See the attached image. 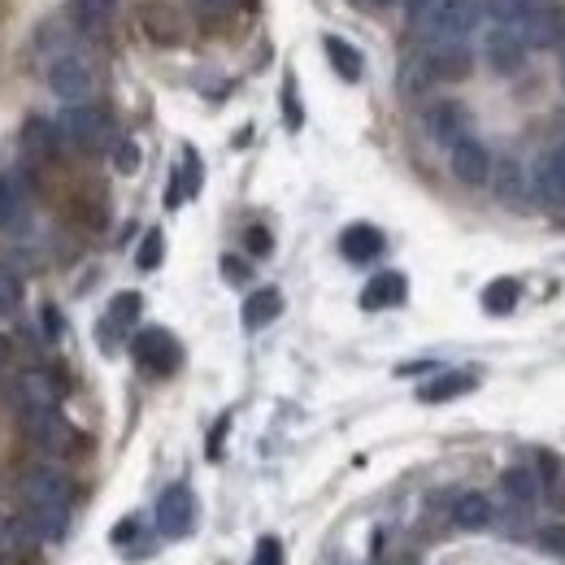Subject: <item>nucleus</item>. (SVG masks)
<instances>
[{
	"label": "nucleus",
	"mask_w": 565,
	"mask_h": 565,
	"mask_svg": "<svg viewBox=\"0 0 565 565\" xmlns=\"http://www.w3.org/2000/svg\"><path fill=\"white\" fill-rule=\"evenodd\" d=\"M488 22L509 26L526 44H553L562 31V18L544 0H488Z\"/></svg>",
	"instance_id": "1"
},
{
	"label": "nucleus",
	"mask_w": 565,
	"mask_h": 565,
	"mask_svg": "<svg viewBox=\"0 0 565 565\" xmlns=\"http://www.w3.org/2000/svg\"><path fill=\"white\" fill-rule=\"evenodd\" d=\"M483 22H488V0H439L418 31L430 44H466Z\"/></svg>",
	"instance_id": "2"
},
{
	"label": "nucleus",
	"mask_w": 565,
	"mask_h": 565,
	"mask_svg": "<svg viewBox=\"0 0 565 565\" xmlns=\"http://www.w3.org/2000/svg\"><path fill=\"white\" fill-rule=\"evenodd\" d=\"M62 140L74 143V148H83V152H105V148H114V122H109V114L100 109V105H66V114H62Z\"/></svg>",
	"instance_id": "3"
},
{
	"label": "nucleus",
	"mask_w": 565,
	"mask_h": 565,
	"mask_svg": "<svg viewBox=\"0 0 565 565\" xmlns=\"http://www.w3.org/2000/svg\"><path fill=\"white\" fill-rule=\"evenodd\" d=\"M22 430H26V439L40 448V452H49V457H66L78 448V430L71 426V418L53 405V409H31V414H22Z\"/></svg>",
	"instance_id": "4"
},
{
	"label": "nucleus",
	"mask_w": 565,
	"mask_h": 565,
	"mask_svg": "<svg viewBox=\"0 0 565 565\" xmlns=\"http://www.w3.org/2000/svg\"><path fill=\"white\" fill-rule=\"evenodd\" d=\"M131 356H136V365H140L143 374H157V379H166V374H174L183 365V349H179V340L166 327L140 331L131 340Z\"/></svg>",
	"instance_id": "5"
},
{
	"label": "nucleus",
	"mask_w": 565,
	"mask_h": 565,
	"mask_svg": "<svg viewBox=\"0 0 565 565\" xmlns=\"http://www.w3.org/2000/svg\"><path fill=\"white\" fill-rule=\"evenodd\" d=\"M49 87H53V96L66 100V105H87L92 92H96V71H92L78 53L53 57V62H49Z\"/></svg>",
	"instance_id": "6"
},
{
	"label": "nucleus",
	"mask_w": 565,
	"mask_h": 565,
	"mask_svg": "<svg viewBox=\"0 0 565 565\" xmlns=\"http://www.w3.org/2000/svg\"><path fill=\"white\" fill-rule=\"evenodd\" d=\"M192 526H196V495H192V488H183V483L166 488L161 500H157V531L166 540H183V535H192Z\"/></svg>",
	"instance_id": "7"
},
{
	"label": "nucleus",
	"mask_w": 565,
	"mask_h": 565,
	"mask_svg": "<svg viewBox=\"0 0 565 565\" xmlns=\"http://www.w3.org/2000/svg\"><path fill=\"white\" fill-rule=\"evenodd\" d=\"M448 170H452V179H457V183H466V188H483L495 170L488 143H479L475 136L457 140L452 148H448Z\"/></svg>",
	"instance_id": "8"
},
{
	"label": "nucleus",
	"mask_w": 565,
	"mask_h": 565,
	"mask_svg": "<svg viewBox=\"0 0 565 565\" xmlns=\"http://www.w3.org/2000/svg\"><path fill=\"white\" fill-rule=\"evenodd\" d=\"M140 31L152 40V44L174 49V44H183L188 22H183V13H179L170 0H143L140 4Z\"/></svg>",
	"instance_id": "9"
},
{
	"label": "nucleus",
	"mask_w": 565,
	"mask_h": 565,
	"mask_svg": "<svg viewBox=\"0 0 565 565\" xmlns=\"http://www.w3.org/2000/svg\"><path fill=\"white\" fill-rule=\"evenodd\" d=\"M526 40L522 35H513L509 26H495L488 22V40H483V62L492 66L495 74H518L526 71Z\"/></svg>",
	"instance_id": "10"
},
{
	"label": "nucleus",
	"mask_w": 565,
	"mask_h": 565,
	"mask_svg": "<svg viewBox=\"0 0 565 565\" xmlns=\"http://www.w3.org/2000/svg\"><path fill=\"white\" fill-rule=\"evenodd\" d=\"M71 479L62 470H53V466H35V470H26L18 479L22 504H71Z\"/></svg>",
	"instance_id": "11"
},
{
	"label": "nucleus",
	"mask_w": 565,
	"mask_h": 565,
	"mask_svg": "<svg viewBox=\"0 0 565 565\" xmlns=\"http://www.w3.org/2000/svg\"><path fill=\"white\" fill-rule=\"evenodd\" d=\"M62 401V383L44 370H26L13 379V405L18 414H31V409H53Z\"/></svg>",
	"instance_id": "12"
},
{
	"label": "nucleus",
	"mask_w": 565,
	"mask_h": 565,
	"mask_svg": "<svg viewBox=\"0 0 565 565\" xmlns=\"http://www.w3.org/2000/svg\"><path fill=\"white\" fill-rule=\"evenodd\" d=\"M426 136L435 143H444V148H452L457 140L470 136V114L457 100H435L426 109Z\"/></svg>",
	"instance_id": "13"
},
{
	"label": "nucleus",
	"mask_w": 565,
	"mask_h": 565,
	"mask_svg": "<svg viewBox=\"0 0 565 565\" xmlns=\"http://www.w3.org/2000/svg\"><path fill=\"white\" fill-rule=\"evenodd\" d=\"M423 62L435 83H457V78H466V74L475 71L470 44H430L423 53Z\"/></svg>",
	"instance_id": "14"
},
{
	"label": "nucleus",
	"mask_w": 565,
	"mask_h": 565,
	"mask_svg": "<svg viewBox=\"0 0 565 565\" xmlns=\"http://www.w3.org/2000/svg\"><path fill=\"white\" fill-rule=\"evenodd\" d=\"M531 192L548 205V210H565V166L557 161V152H544L531 170Z\"/></svg>",
	"instance_id": "15"
},
{
	"label": "nucleus",
	"mask_w": 565,
	"mask_h": 565,
	"mask_svg": "<svg viewBox=\"0 0 565 565\" xmlns=\"http://www.w3.org/2000/svg\"><path fill=\"white\" fill-rule=\"evenodd\" d=\"M457 531H492L495 526V504L483 492H461L448 509Z\"/></svg>",
	"instance_id": "16"
},
{
	"label": "nucleus",
	"mask_w": 565,
	"mask_h": 565,
	"mask_svg": "<svg viewBox=\"0 0 565 565\" xmlns=\"http://www.w3.org/2000/svg\"><path fill=\"white\" fill-rule=\"evenodd\" d=\"M409 296V282L401 270H383V275H374V279L365 282V291H361V309H396L401 300Z\"/></svg>",
	"instance_id": "17"
},
{
	"label": "nucleus",
	"mask_w": 565,
	"mask_h": 565,
	"mask_svg": "<svg viewBox=\"0 0 565 565\" xmlns=\"http://www.w3.org/2000/svg\"><path fill=\"white\" fill-rule=\"evenodd\" d=\"M62 127L53 122V118H26L22 122V152L26 157H35V161H49V157H57V148H62Z\"/></svg>",
	"instance_id": "18"
},
{
	"label": "nucleus",
	"mask_w": 565,
	"mask_h": 565,
	"mask_svg": "<svg viewBox=\"0 0 565 565\" xmlns=\"http://www.w3.org/2000/svg\"><path fill=\"white\" fill-rule=\"evenodd\" d=\"M475 387H479V379L470 370H448V374H435L430 383L418 387V401L423 405H444V401H457V396H466Z\"/></svg>",
	"instance_id": "19"
},
{
	"label": "nucleus",
	"mask_w": 565,
	"mask_h": 565,
	"mask_svg": "<svg viewBox=\"0 0 565 565\" xmlns=\"http://www.w3.org/2000/svg\"><path fill=\"white\" fill-rule=\"evenodd\" d=\"M340 253H344L353 266L374 262V257L383 253V235H379V226H370V222H353V226L340 235Z\"/></svg>",
	"instance_id": "20"
},
{
	"label": "nucleus",
	"mask_w": 565,
	"mask_h": 565,
	"mask_svg": "<svg viewBox=\"0 0 565 565\" xmlns=\"http://www.w3.org/2000/svg\"><path fill=\"white\" fill-rule=\"evenodd\" d=\"M500 488H504V495H509V504H522V509H535V504L544 500V483H540V475H535L531 466H513V470H504Z\"/></svg>",
	"instance_id": "21"
},
{
	"label": "nucleus",
	"mask_w": 565,
	"mask_h": 565,
	"mask_svg": "<svg viewBox=\"0 0 565 565\" xmlns=\"http://www.w3.org/2000/svg\"><path fill=\"white\" fill-rule=\"evenodd\" d=\"M114 13H118V0H71V22L83 35H100Z\"/></svg>",
	"instance_id": "22"
},
{
	"label": "nucleus",
	"mask_w": 565,
	"mask_h": 565,
	"mask_svg": "<svg viewBox=\"0 0 565 565\" xmlns=\"http://www.w3.org/2000/svg\"><path fill=\"white\" fill-rule=\"evenodd\" d=\"M279 313H282L279 287H262V291H253V296L244 300V327H248V331H262V327H270Z\"/></svg>",
	"instance_id": "23"
},
{
	"label": "nucleus",
	"mask_w": 565,
	"mask_h": 565,
	"mask_svg": "<svg viewBox=\"0 0 565 565\" xmlns=\"http://www.w3.org/2000/svg\"><path fill=\"white\" fill-rule=\"evenodd\" d=\"M322 49H327V62L335 66V74H340L344 83H356V78L365 74V62H361V53H356L349 40H340V35H327V40H322Z\"/></svg>",
	"instance_id": "24"
},
{
	"label": "nucleus",
	"mask_w": 565,
	"mask_h": 565,
	"mask_svg": "<svg viewBox=\"0 0 565 565\" xmlns=\"http://www.w3.org/2000/svg\"><path fill=\"white\" fill-rule=\"evenodd\" d=\"M495 192H500V201H509V205H522V201H526V192H531V179H526V170H522L518 161H504V166L495 170Z\"/></svg>",
	"instance_id": "25"
},
{
	"label": "nucleus",
	"mask_w": 565,
	"mask_h": 565,
	"mask_svg": "<svg viewBox=\"0 0 565 565\" xmlns=\"http://www.w3.org/2000/svg\"><path fill=\"white\" fill-rule=\"evenodd\" d=\"M518 296H522L518 279H492L483 287V309H488L492 318H504V313L518 309Z\"/></svg>",
	"instance_id": "26"
},
{
	"label": "nucleus",
	"mask_w": 565,
	"mask_h": 565,
	"mask_svg": "<svg viewBox=\"0 0 565 565\" xmlns=\"http://www.w3.org/2000/svg\"><path fill=\"white\" fill-rule=\"evenodd\" d=\"M140 291H118L114 296V305H109V327H118V331H127L136 318H140Z\"/></svg>",
	"instance_id": "27"
},
{
	"label": "nucleus",
	"mask_w": 565,
	"mask_h": 565,
	"mask_svg": "<svg viewBox=\"0 0 565 565\" xmlns=\"http://www.w3.org/2000/svg\"><path fill=\"white\" fill-rule=\"evenodd\" d=\"M18 217H22V192L9 179H0V231H9Z\"/></svg>",
	"instance_id": "28"
},
{
	"label": "nucleus",
	"mask_w": 565,
	"mask_h": 565,
	"mask_svg": "<svg viewBox=\"0 0 565 565\" xmlns=\"http://www.w3.org/2000/svg\"><path fill=\"white\" fill-rule=\"evenodd\" d=\"M161 257H166V239H161V231H148L140 244V253H136V262H140V270H157L161 266Z\"/></svg>",
	"instance_id": "29"
},
{
	"label": "nucleus",
	"mask_w": 565,
	"mask_h": 565,
	"mask_svg": "<svg viewBox=\"0 0 565 565\" xmlns=\"http://www.w3.org/2000/svg\"><path fill=\"white\" fill-rule=\"evenodd\" d=\"M114 170H118V174H136V170H140V143L114 140Z\"/></svg>",
	"instance_id": "30"
},
{
	"label": "nucleus",
	"mask_w": 565,
	"mask_h": 565,
	"mask_svg": "<svg viewBox=\"0 0 565 565\" xmlns=\"http://www.w3.org/2000/svg\"><path fill=\"white\" fill-rule=\"evenodd\" d=\"M22 300V279L13 270H0V313H13Z\"/></svg>",
	"instance_id": "31"
},
{
	"label": "nucleus",
	"mask_w": 565,
	"mask_h": 565,
	"mask_svg": "<svg viewBox=\"0 0 565 565\" xmlns=\"http://www.w3.org/2000/svg\"><path fill=\"white\" fill-rule=\"evenodd\" d=\"M535 544H540L544 553H553V557H565V526L557 522V526L540 531V535H535Z\"/></svg>",
	"instance_id": "32"
},
{
	"label": "nucleus",
	"mask_w": 565,
	"mask_h": 565,
	"mask_svg": "<svg viewBox=\"0 0 565 565\" xmlns=\"http://www.w3.org/2000/svg\"><path fill=\"white\" fill-rule=\"evenodd\" d=\"M253 565H282V544L275 535L257 540V553H253Z\"/></svg>",
	"instance_id": "33"
},
{
	"label": "nucleus",
	"mask_w": 565,
	"mask_h": 565,
	"mask_svg": "<svg viewBox=\"0 0 565 565\" xmlns=\"http://www.w3.org/2000/svg\"><path fill=\"white\" fill-rule=\"evenodd\" d=\"M282 109H287V127L296 131V127H300L305 118H300V105H296V83H291V78L282 83Z\"/></svg>",
	"instance_id": "34"
},
{
	"label": "nucleus",
	"mask_w": 565,
	"mask_h": 565,
	"mask_svg": "<svg viewBox=\"0 0 565 565\" xmlns=\"http://www.w3.org/2000/svg\"><path fill=\"white\" fill-rule=\"evenodd\" d=\"M439 0H401V9H405V18L414 22V26H423L426 18H430V9H435Z\"/></svg>",
	"instance_id": "35"
},
{
	"label": "nucleus",
	"mask_w": 565,
	"mask_h": 565,
	"mask_svg": "<svg viewBox=\"0 0 565 565\" xmlns=\"http://www.w3.org/2000/svg\"><path fill=\"white\" fill-rule=\"evenodd\" d=\"M270 248H275V239H270V231H266V226H253V231H248V253H257V257H266Z\"/></svg>",
	"instance_id": "36"
},
{
	"label": "nucleus",
	"mask_w": 565,
	"mask_h": 565,
	"mask_svg": "<svg viewBox=\"0 0 565 565\" xmlns=\"http://www.w3.org/2000/svg\"><path fill=\"white\" fill-rule=\"evenodd\" d=\"M222 275H226L231 282H244L248 279V266H244L239 257H222Z\"/></svg>",
	"instance_id": "37"
},
{
	"label": "nucleus",
	"mask_w": 565,
	"mask_h": 565,
	"mask_svg": "<svg viewBox=\"0 0 565 565\" xmlns=\"http://www.w3.org/2000/svg\"><path fill=\"white\" fill-rule=\"evenodd\" d=\"M44 335H49V340H62V313H57L53 305L44 309Z\"/></svg>",
	"instance_id": "38"
},
{
	"label": "nucleus",
	"mask_w": 565,
	"mask_h": 565,
	"mask_svg": "<svg viewBox=\"0 0 565 565\" xmlns=\"http://www.w3.org/2000/svg\"><path fill=\"white\" fill-rule=\"evenodd\" d=\"M222 435H226V418L213 426V435H210V457H222Z\"/></svg>",
	"instance_id": "39"
},
{
	"label": "nucleus",
	"mask_w": 565,
	"mask_h": 565,
	"mask_svg": "<svg viewBox=\"0 0 565 565\" xmlns=\"http://www.w3.org/2000/svg\"><path fill=\"white\" fill-rule=\"evenodd\" d=\"M196 4H201L205 13H226V9H235L239 0H196Z\"/></svg>",
	"instance_id": "40"
},
{
	"label": "nucleus",
	"mask_w": 565,
	"mask_h": 565,
	"mask_svg": "<svg viewBox=\"0 0 565 565\" xmlns=\"http://www.w3.org/2000/svg\"><path fill=\"white\" fill-rule=\"evenodd\" d=\"M9 361H13V344L0 335V374H4V365H9Z\"/></svg>",
	"instance_id": "41"
},
{
	"label": "nucleus",
	"mask_w": 565,
	"mask_h": 565,
	"mask_svg": "<svg viewBox=\"0 0 565 565\" xmlns=\"http://www.w3.org/2000/svg\"><path fill=\"white\" fill-rule=\"evenodd\" d=\"M553 49L562 53V66H565V18H562V31H557V40H553Z\"/></svg>",
	"instance_id": "42"
},
{
	"label": "nucleus",
	"mask_w": 565,
	"mask_h": 565,
	"mask_svg": "<svg viewBox=\"0 0 565 565\" xmlns=\"http://www.w3.org/2000/svg\"><path fill=\"white\" fill-rule=\"evenodd\" d=\"M553 152H557V161H562V166H565V140L557 143V148H553Z\"/></svg>",
	"instance_id": "43"
},
{
	"label": "nucleus",
	"mask_w": 565,
	"mask_h": 565,
	"mask_svg": "<svg viewBox=\"0 0 565 565\" xmlns=\"http://www.w3.org/2000/svg\"><path fill=\"white\" fill-rule=\"evenodd\" d=\"M370 4H379V9H387V4H396V0H370Z\"/></svg>",
	"instance_id": "44"
},
{
	"label": "nucleus",
	"mask_w": 565,
	"mask_h": 565,
	"mask_svg": "<svg viewBox=\"0 0 565 565\" xmlns=\"http://www.w3.org/2000/svg\"><path fill=\"white\" fill-rule=\"evenodd\" d=\"M562 131H565V114H562Z\"/></svg>",
	"instance_id": "45"
}]
</instances>
